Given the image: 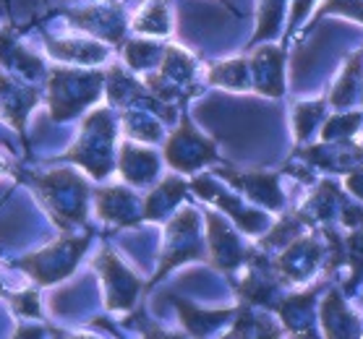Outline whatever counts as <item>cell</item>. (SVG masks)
Segmentation results:
<instances>
[{"label": "cell", "mask_w": 363, "mask_h": 339, "mask_svg": "<svg viewBox=\"0 0 363 339\" xmlns=\"http://www.w3.org/2000/svg\"><path fill=\"white\" fill-rule=\"evenodd\" d=\"M102 74L55 68L48 81V105L52 120H68L79 115L84 108H89L102 91Z\"/></svg>", "instance_id": "6da1fadb"}, {"label": "cell", "mask_w": 363, "mask_h": 339, "mask_svg": "<svg viewBox=\"0 0 363 339\" xmlns=\"http://www.w3.org/2000/svg\"><path fill=\"white\" fill-rule=\"evenodd\" d=\"M113 136H116V123L110 110H94L82 128V139L76 146L66 151V159L84 167L91 178H105L113 170Z\"/></svg>", "instance_id": "7a4b0ae2"}, {"label": "cell", "mask_w": 363, "mask_h": 339, "mask_svg": "<svg viewBox=\"0 0 363 339\" xmlns=\"http://www.w3.org/2000/svg\"><path fill=\"white\" fill-rule=\"evenodd\" d=\"M34 188L60 222H82L86 217V183L71 170H55L34 178Z\"/></svg>", "instance_id": "3957f363"}, {"label": "cell", "mask_w": 363, "mask_h": 339, "mask_svg": "<svg viewBox=\"0 0 363 339\" xmlns=\"http://www.w3.org/2000/svg\"><path fill=\"white\" fill-rule=\"evenodd\" d=\"M86 243H89V238H63L58 243L48 246V248L32 253V256H24L18 261V266L34 282L52 285V282L63 280V277L74 272L82 253L86 251Z\"/></svg>", "instance_id": "277c9868"}, {"label": "cell", "mask_w": 363, "mask_h": 339, "mask_svg": "<svg viewBox=\"0 0 363 339\" xmlns=\"http://www.w3.org/2000/svg\"><path fill=\"white\" fill-rule=\"evenodd\" d=\"M194 74H196V60L181 47L167 45L160 71L149 76L147 86L157 94L160 102H181L194 91Z\"/></svg>", "instance_id": "5b68a950"}, {"label": "cell", "mask_w": 363, "mask_h": 339, "mask_svg": "<svg viewBox=\"0 0 363 339\" xmlns=\"http://www.w3.org/2000/svg\"><path fill=\"white\" fill-rule=\"evenodd\" d=\"M191 258H201V230H199V214L194 209H183L170 219L165 230V251L160 261V272L155 280H162L167 272H173L178 264H186Z\"/></svg>", "instance_id": "8992f818"}, {"label": "cell", "mask_w": 363, "mask_h": 339, "mask_svg": "<svg viewBox=\"0 0 363 339\" xmlns=\"http://www.w3.org/2000/svg\"><path fill=\"white\" fill-rule=\"evenodd\" d=\"M165 157L170 162V167H175L178 173H194L199 167L209 165L217 157L215 144L209 139H204L201 133L194 128L189 117H183L178 131L167 139L165 144Z\"/></svg>", "instance_id": "52a82bcc"}, {"label": "cell", "mask_w": 363, "mask_h": 339, "mask_svg": "<svg viewBox=\"0 0 363 339\" xmlns=\"http://www.w3.org/2000/svg\"><path fill=\"white\" fill-rule=\"evenodd\" d=\"M97 272H99V277H102L105 300H108L110 311H128L141 289L139 277H136L110 248H105L99 253Z\"/></svg>", "instance_id": "ba28073f"}, {"label": "cell", "mask_w": 363, "mask_h": 339, "mask_svg": "<svg viewBox=\"0 0 363 339\" xmlns=\"http://www.w3.org/2000/svg\"><path fill=\"white\" fill-rule=\"evenodd\" d=\"M37 100H40V91L26 79H18L9 71H0V117L6 123L24 133L26 115L37 105Z\"/></svg>", "instance_id": "9c48e42d"}, {"label": "cell", "mask_w": 363, "mask_h": 339, "mask_svg": "<svg viewBox=\"0 0 363 339\" xmlns=\"http://www.w3.org/2000/svg\"><path fill=\"white\" fill-rule=\"evenodd\" d=\"M71 24L82 26L86 29L89 34L99 37V40L105 42H121L123 40V32H125V18H123V11L121 6H94V8H86V11H74L71 13Z\"/></svg>", "instance_id": "30bf717a"}, {"label": "cell", "mask_w": 363, "mask_h": 339, "mask_svg": "<svg viewBox=\"0 0 363 339\" xmlns=\"http://www.w3.org/2000/svg\"><path fill=\"white\" fill-rule=\"evenodd\" d=\"M97 212L110 224H136L139 219H144V207L123 185L97 190Z\"/></svg>", "instance_id": "8fae6325"}, {"label": "cell", "mask_w": 363, "mask_h": 339, "mask_svg": "<svg viewBox=\"0 0 363 339\" xmlns=\"http://www.w3.org/2000/svg\"><path fill=\"white\" fill-rule=\"evenodd\" d=\"M118 167H121V175H123L125 183H131V185H149L157 178L160 159L149 146H139L133 141H125L123 146H121Z\"/></svg>", "instance_id": "7c38bea8"}, {"label": "cell", "mask_w": 363, "mask_h": 339, "mask_svg": "<svg viewBox=\"0 0 363 339\" xmlns=\"http://www.w3.org/2000/svg\"><path fill=\"white\" fill-rule=\"evenodd\" d=\"M48 50L58 60L79 63V66H94L108 60L110 47L94 37H66V40H48Z\"/></svg>", "instance_id": "4fadbf2b"}, {"label": "cell", "mask_w": 363, "mask_h": 339, "mask_svg": "<svg viewBox=\"0 0 363 339\" xmlns=\"http://www.w3.org/2000/svg\"><path fill=\"white\" fill-rule=\"evenodd\" d=\"M0 68L9 71V74L26 79V81H37L42 76V60L37 55L26 50L24 45L13 37L11 32L0 29Z\"/></svg>", "instance_id": "5bb4252c"}, {"label": "cell", "mask_w": 363, "mask_h": 339, "mask_svg": "<svg viewBox=\"0 0 363 339\" xmlns=\"http://www.w3.org/2000/svg\"><path fill=\"white\" fill-rule=\"evenodd\" d=\"M209 224V248H212V261H215L223 272H230L243 261V246H240L238 235L228 227L217 214H206Z\"/></svg>", "instance_id": "9a60e30c"}, {"label": "cell", "mask_w": 363, "mask_h": 339, "mask_svg": "<svg viewBox=\"0 0 363 339\" xmlns=\"http://www.w3.org/2000/svg\"><path fill=\"white\" fill-rule=\"evenodd\" d=\"M251 81L269 97L282 94V52L277 47H262L251 58Z\"/></svg>", "instance_id": "2e32d148"}, {"label": "cell", "mask_w": 363, "mask_h": 339, "mask_svg": "<svg viewBox=\"0 0 363 339\" xmlns=\"http://www.w3.org/2000/svg\"><path fill=\"white\" fill-rule=\"evenodd\" d=\"M131 29L147 37H167L173 32V18L165 0H147L136 13H133Z\"/></svg>", "instance_id": "e0dca14e"}, {"label": "cell", "mask_w": 363, "mask_h": 339, "mask_svg": "<svg viewBox=\"0 0 363 339\" xmlns=\"http://www.w3.org/2000/svg\"><path fill=\"white\" fill-rule=\"evenodd\" d=\"M220 175H225L233 185L243 188L259 204H264L269 209H282V193L272 175H233V173H225V170H220Z\"/></svg>", "instance_id": "ac0fdd59"}, {"label": "cell", "mask_w": 363, "mask_h": 339, "mask_svg": "<svg viewBox=\"0 0 363 339\" xmlns=\"http://www.w3.org/2000/svg\"><path fill=\"white\" fill-rule=\"evenodd\" d=\"M186 188H189V183L181 180V178H167L160 185H155L149 199L144 201V219H162V217H167V212H173L175 204L183 199Z\"/></svg>", "instance_id": "d6986e66"}, {"label": "cell", "mask_w": 363, "mask_h": 339, "mask_svg": "<svg viewBox=\"0 0 363 339\" xmlns=\"http://www.w3.org/2000/svg\"><path fill=\"white\" fill-rule=\"evenodd\" d=\"M316 256H319V246L314 240H303V243H293L280 258L282 274H288L290 280H306L314 272Z\"/></svg>", "instance_id": "ffe728a7"}, {"label": "cell", "mask_w": 363, "mask_h": 339, "mask_svg": "<svg viewBox=\"0 0 363 339\" xmlns=\"http://www.w3.org/2000/svg\"><path fill=\"white\" fill-rule=\"evenodd\" d=\"M165 47L167 45H160V42H155V40L125 42V47H123L125 66L133 68V71H152V68H160V63L165 58Z\"/></svg>", "instance_id": "44dd1931"}, {"label": "cell", "mask_w": 363, "mask_h": 339, "mask_svg": "<svg viewBox=\"0 0 363 339\" xmlns=\"http://www.w3.org/2000/svg\"><path fill=\"white\" fill-rule=\"evenodd\" d=\"M322 323L324 329L335 334V337H347V334H361V323L355 321L353 314H347V308L340 303V295L332 292L327 303L322 306Z\"/></svg>", "instance_id": "7402d4cb"}, {"label": "cell", "mask_w": 363, "mask_h": 339, "mask_svg": "<svg viewBox=\"0 0 363 339\" xmlns=\"http://www.w3.org/2000/svg\"><path fill=\"white\" fill-rule=\"evenodd\" d=\"M105 86H108V100L113 102V105H133V102L144 100V89H141V84L118 66L110 68Z\"/></svg>", "instance_id": "603a6c76"}, {"label": "cell", "mask_w": 363, "mask_h": 339, "mask_svg": "<svg viewBox=\"0 0 363 339\" xmlns=\"http://www.w3.org/2000/svg\"><path fill=\"white\" fill-rule=\"evenodd\" d=\"M209 81L217 84V86H228V89H248L251 86V79H248V63L243 58L235 60H223L217 66L209 68Z\"/></svg>", "instance_id": "cb8c5ba5"}, {"label": "cell", "mask_w": 363, "mask_h": 339, "mask_svg": "<svg viewBox=\"0 0 363 339\" xmlns=\"http://www.w3.org/2000/svg\"><path fill=\"white\" fill-rule=\"evenodd\" d=\"M173 303L178 306V314H181L183 323H186V329L191 334H206V331H212L215 326L225 321V318H230V311H217V314H206V311H199V308L189 306V303H183V300L173 298Z\"/></svg>", "instance_id": "d4e9b609"}, {"label": "cell", "mask_w": 363, "mask_h": 339, "mask_svg": "<svg viewBox=\"0 0 363 339\" xmlns=\"http://www.w3.org/2000/svg\"><path fill=\"white\" fill-rule=\"evenodd\" d=\"M361 52L350 58L347 63L345 74L337 79V86L332 91V105H337V108H347V105H353V100L358 97V91H361V81H358V66H361Z\"/></svg>", "instance_id": "484cf974"}, {"label": "cell", "mask_w": 363, "mask_h": 339, "mask_svg": "<svg viewBox=\"0 0 363 339\" xmlns=\"http://www.w3.org/2000/svg\"><path fill=\"white\" fill-rule=\"evenodd\" d=\"M123 128L125 133L136 141H160L162 139V125L155 120V117L144 113V110H131L128 115L123 117Z\"/></svg>", "instance_id": "4316f807"}, {"label": "cell", "mask_w": 363, "mask_h": 339, "mask_svg": "<svg viewBox=\"0 0 363 339\" xmlns=\"http://www.w3.org/2000/svg\"><path fill=\"white\" fill-rule=\"evenodd\" d=\"M282 6H285V0H262L259 3V29L254 34V45L274 37L277 24L282 18Z\"/></svg>", "instance_id": "83f0119b"}, {"label": "cell", "mask_w": 363, "mask_h": 339, "mask_svg": "<svg viewBox=\"0 0 363 339\" xmlns=\"http://www.w3.org/2000/svg\"><path fill=\"white\" fill-rule=\"evenodd\" d=\"M322 110H324L322 102H314V105H298V108H296V133L301 136V139H303L306 133L319 123Z\"/></svg>", "instance_id": "f1b7e54d"}, {"label": "cell", "mask_w": 363, "mask_h": 339, "mask_svg": "<svg viewBox=\"0 0 363 339\" xmlns=\"http://www.w3.org/2000/svg\"><path fill=\"white\" fill-rule=\"evenodd\" d=\"M13 308H16V314L26 316V318H40L42 316V308H40V292L37 289H21L18 295L11 298Z\"/></svg>", "instance_id": "f546056e"}, {"label": "cell", "mask_w": 363, "mask_h": 339, "mask_svg": "<svg viewBox=\"0 0 363 339\" xmlns=\"http://www.w3.org/2000/svg\"><path fill=\"white\" fill-rule=\"evenodd\" d=\"M324 13H342V16H353L358 21H363V0H327L316 18L324 16Z\"/></svg>", "instance_id": "4dcf8cb0"}, {"label": "cell", "mask_w": 363, "mask_h": 339, "mask_svg": "<svg viewBox=\"0 0 363 339\" xmlns=\"http://www.w3.org/2000/svg\"><path fill=\"white\" fill-rule=\"evenodd\" d=\"M308 6H311V0H296V3H293V13H290V29H293V26L301 21V16L306 13V8H308Z\"/></svg>", "instance_id": "1f68e13d"}, {"label": "cell", "mask_w": 363, "mask_h": 339, "mask_svg": "<svg viewBox=\"0 0 363 339\" xmlns=\"http://www.w3.org/2000/svg\"><path fill=\"white\" fill-rule=\"evenodd\" d=\"M347 185H350V190H355L358 196H363V165H361V170L347 180Z\"/></svg>", "instance_id": "d6a6232c"}, {"label": "cell", "mask_w": 363, "mask_h": 339, "mask_svg": "<svg viewBox=\"0 0 363 339\" xmlns=\"http://www.w3.org/2000/svg\"><path fill=\"white\" fill-rule=\"evenodd\" d=\"M3 173H9V162L0 157V175H3Z\"/></svg>", "instance_id": "836d02e7"}, {"label": "cell", "mask_w": 363, "mask_h": 339, "mask_svg": "<svg viewBox=\"0 0 363 339\" xmlns=\"http://www.w3.org/2000/svg\"><path fill=\"white\" fill-rule=\"evenodd\" d=\"M0 298H6V287H3V282H0Z\"/></svg>", "instance_id": "e575fe53"}]
</instances>
